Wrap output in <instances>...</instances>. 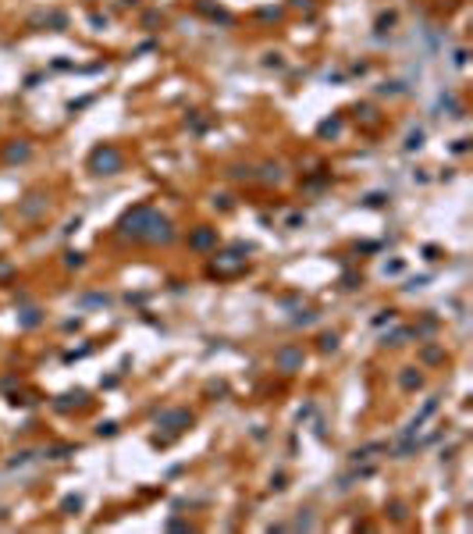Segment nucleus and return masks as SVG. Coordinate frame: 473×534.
Segmentation results:
<instances>
[{
    "label": "nucleus",
    "instance_id": "1",
    "mask_svg": "<svg viewBox=\"0 0 473 534\" xmlns=\"http://www.w3.org/2000/svg\"><path fill=\"white\" fill-rule=\"evenodd\" d=\"M125 231L136 235V239H150V242H167L171 239V225L164 218H157L150 207H136L125 218Z\"/></svg>",
    "mask_w": 473,
    "mask_h": 534
},
{
    "label": "nucleus",
    "instance_id": "2",
    "mask_svg": "<svg viewBox=\"0 0 473 534\" xmlns=\"http://www.w3.org/2000/svg\"><path fill=\"white\" fill-rule=\"evenodd\" d=\"M93 167H96L100 175H114V171L121 167V157H118V150L103 146V150H96V153H93Z\"/></svg>",
    "mask_w": 473,
    "mask_h": 534
},
{
    "label": "nucleus",
    "instance_id": "3",
    "mask_svg": "<svg viewBox=\"0 0 473 534\" xmlns=\"http://www.w3.org/2000/svg\"><path fill=\"white\" fill-rule=\"evenodd\" d=\"M210 239H214V235H210V231H199V235H196V239H192V242H196V246H207V242H210Z\"/></svg>",
    "mask_w": 473,
    "mask_h": 534
}]
</instances>
